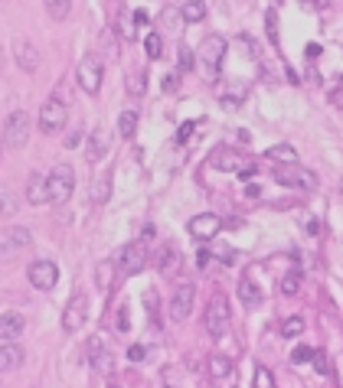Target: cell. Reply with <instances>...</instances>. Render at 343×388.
Instances as JSON below:
<instances>
[{
    "mask_svg": "<svg viewBox=\"0 0 343 388\" xmlns=\"http://www.w3.org/2000/svg\"><path fill=\"white\" fill-rule=\"evenodd\" d=\"M222 56H226V39L222 36H206L200 53H196V63L203 69L206 78H216L219 75V63H222Z\"/></svg>",
    "mask_w": 343,
    "mask_h": 388,
    "instance_id": "1",
    "label": "cell"
},
{
    "mask_svg": "<svg viewBox=\"0 0 343 388\" xmlns=\"http://www.w3.org/2000/svg\"><path fill=\"white\" fill-rule=\"evenodd\" d=\"M76 78H78V85L86 88L88 95H95L98 88H102V78H105V63H102V56H82V63H78L76 69Z\"/></svg>",
    "mask_w": 343,
    "mask_h": 388,
    "instance_id": "2",
    "label": "cell"
},
{
    "mask_svg": "<svg viewBox=\"0 0 343 388\" xmlns=\"http://www.w3.org/2000/svg\"><path fill=\"white\" fill-rule=\"evenodd\" d=\"M66 121H69V108H66L59 98H46L43 108H39V131L43 134H56L63 131Z\"/></svg>",
    "mask_w": 343,
    "mask_h": 388,
    "instance_id": "3",
    "label": "cell"
},
{
    "mask_svg": "<svg viewBox=\"0 0 343 388\" xmlns=\"http://www.w3.org/2000/svg\"><path fill=\"white\" fill-rule=\"evenodd\" d=\"M226 330H229V300L222 294H216L210 300V307H206V333L213 340H219Z\"/></svg>",
    "mask_w": 343,
    "mask_h": 388,
    "instance_id": "4",
    "label": "cell"
},
{
    "mask_svg": "<svg viewBox=\"0 0 343 388\" xmlns=\"http://www.w3.org/2000/svg\"><path fill=\"white\" fill-rule=\"evenodd\" d=\"M30 137V115L26 111H10L7 125H4V144L14 150H20Z\"/></svg>",
    "mask_w": 343,
    "mask_h": 388,
    "instance_id": "5",
    "label": "cell"
},
{
    "mask_svg": "<svg viewBox=\"0 0 343 388\" xmlns=\"http://www.w3.org/2000/svg\"><path fill=\"white\" fill-rule=\"evenodd\" d=\"M49 202H66L72 196V189H76V177H72V170L66 167V163H59L53 173H49Z\"/></svg>",
    "mask_w": 343,
    "mask_h": 388,
    "instance_id": "6",
    "label": "cell"
},
{
    "mask_svg": "<svg viewBox=\"0 0 343 388\" xmlns=\"http://www.w3.org/2000/svg\"><path fill=\"white\" fill-rule=\"evenodd\" d=\"M30 245H33L30 229L14 226V229H4V232H0V258H14L24 248H30Z\"/></svg>",
    "mask_w": 343,
    "mask_h": 388,
    "instance_id": "7",
    "label": "cell"
},
{
    "mask_svg": "<svg viewBox=\"0 0 343 388\" xmlns=\"http://www.w3.org/2000/svg\"><path fill=\"white\" fill-rule=\"evenodd\" d=\"M118 264H121L125 274H140L148 268V245L144 241H128L121 255H118Z\"/></svg>",
    "mask_w": 343,
    "mask_h": 388,
    "instance_id": "8",
    "label": "cell"
},
{
    "mask_svg": "<svg viewBox=\"0 0 343 388\" xmlns=\"http://www.w3.org/2000/svg\"><path fill=\"white\" fill-rule=\"evenodd\" d=\"M86 320H88V297L76 294L63 310V330L66 333H76L78 326H86Z\"/></svg>",
    "mask_w": 343,
    "mask_h": 388,
    "instance_id": "9",
    "label": "cell"
},
{
    "mask_svg": "<svg viewBox=\"0 0 343 388\" xmlns=\"http://www.w3.org/2000/svg\"><path fill=\"white\" fill-rule=\"evenodd\" d=\"M193 300H196L193 284H180V288L173 290V300H170V320L173 323H183V320L193 313Z\"/></svg>",
    "mask_w": 343,
    "mask_h": 388,
    "instance_id": "10",
    "label": "cell"
},
{
    "mask_svg": "<svg viewBox=\"0 0 343 388\" xmlns=\"http://www.w3.org/2000/svg\"><path fill=\"white\" fill-rule=\"evenodd\" d=\"M26 278H30V284L36 290H53L56 280H59V268H56L53 261H33Z\"/></svg>",
    "mask_w": 343,
    "mask_h": 388,
    "instance_id": "11",
    "label": "cell"
},
{
    "mask_svg": "<svg viewBox=\"0 0 343 388\" xmlns=\"http://www.w3.org/2000/svg\"><path fill=\"white\" fill-rule=\"evenodd\" d=\"M219 229H222V219L213 216V212H200V216L190 219V235H193L196 241H210V238H216Z\"/></svg>",
    "mask_w": 343,
    "mask_h": 388,
    "instance_id": "12",
    "label": "cell"
},
{
    "mask_svg": "<svg viewBox=\"0 0 343 388\" xmlns=\"http://www.w3.org/2000/svg\"><path fill=\"white\" fill-rule=\"evenodd\" d=\"M275 179H278L281 187H297V189H314L317 187V177H314L311 170H304V167H285V170L275 173Z\"/></svg>",
    "mask_w": 343,
    "mask_h": 388,
    "instance_id": "13",
    "label": "cell"
},
{
    "mask_svg": "<svg viewBox=\"0 0 343 388\" xmlns=\"http://www.w3.org/2000/svg\"><path fill=\"white\" fill-rule=\"evenodd\" d=\"M88 359H92L95 372H102V375L111 372V352H108L102 336H92V340H88Z\"/></svg>",
    "mask_w": 343,
    "mask_h": 388,
    "instance_id": "14",
    "label": "cell"
},
{
    "mask_svg": "<svg viewBox=\"0 0 343 388\" xmlns=\"http://www.w3.org/2000/svg\"><path fill=\"white\" fill-rule=\"evenodd\" d=\"M108 147H111V134L105 131V127H95L92 131V137H88V147H86V157L92 163H98L105 154H108Z\"/></svg>",
    "mask_w": 343,
    "mask_h": 388,
    "instance_id": "15",
    "label": "cell"
},
{
    "mask_svg": "<svg viewBox=\"0 0 343 388\" xmlns=\"http://www.w3.org/2000/svg\"><path fill=\"white\" fill-rule=\"evenodd\" d=\"M14 56H16V65L26 69V72H33L39 65V53H36V46H33L30 39H16V43H14Z\"/></svg>",
    "mask_w": 343,
    "mask_h": 388,
    "instance_id": "16",
    "label": "cell"
},
{
    "mask_svg": "<svg viewBox=\"0 0 343 388\" xmlns=\"http://www.w3.org/2000/svg\"><path fill=\"white\" fill-rule=\"evenodd\" d=\"M26 202H30V206L49 202V179L43 177V173H33L30 177V183H26Z\"/></svg>",
    "mask_w": 343,
    "mask_h": 388,
    "instance_id": "17",
    "label": "cell"
},
{
    "mask_svg": "<svg viewBox=\"0 0 343 388\" xmlns=\"http://www.w3.org/2000/svg\"><path fill=\"white\" fill-rule=\"evenodd\" d=\"M108 199H111V170L105 167V170L95 173V179H92V202L95 206H105Z\"/></svg>",
    "mask_w": 343,
    "mask_h": 388,
    "instance_id": "18",
    "label": "cell"
},
{
    "mask_svg": "<svg viewBox=\"0 0 343 388\" xmlns=\"http://www.w3.org/2000/svg\"><path fill=\"white\" fill-rule=\"evenodd\" d=\"M24 326H26V320L20 317V313H4V317H0V340L14 342L16 336L24 333Z\"/></svg>",
    "mask_w": 343,
    "mask_h": 388,
    "instance_id": "19",
    "label": "cell"
},
{
    "mask_svg": "<svg viewBox=\"0 0 343 388\" xmlns=\"http://www.w3.org/2000/svg\"><path fill=\"white\" fill-rule=\"evenodd\" d=\"M16 365H24V350L16 346V342H7V346H0V372H10Z\"/></svg>",
    "mask_w": 343,
    "mask_h": 388,
    "instance_id": "20",
    "label": "cell"
},
{
    "mask_svg": "<svg viewBox=\"0 0 343 388\" xmlns=\"http://www.w3.org/2000/svg\"><path fill=\"white\" fill-rule=\"evenodd\" d=\"M268 160H278V163H288V167H295L297 163V150L291 147V144H275V147L265 150Z\"/></svg>",
    "mask_w": 343,
    "mask_h": 388,
    "instance_id": "21",
    "label": "cell"
},
{
    "mask_svg": "<svg viewBox=\"0 0 343 388\" xmlns=\"http://www.w3.org/2000/svg\"><path fill=\"white\" fill-rule=\"evenodd\" d=\"M213 163H216L219 170H239V173H242V167H249L239 154H229V150H219V154L213 157Z\"/></svg>",
    "mask_w": 343,
    "mask_h": 388,
    "instance_id": "22",
    "label": "cell"
},
{
    "mask_svg": "<svg viewBox=\"0 0 343 388\" xmlns=\"http://www.w3.org/2000/svg\"><path fill=\"white\" fill-rule=\"evenodd\" d=\"M180 16H183L187 23H200V20L206 16V4H203V0H187L183 10H180Z\"/></svg>",
    "mask_w": 343,
    "mask_h": 388,
    "instance_id": "23",
    "label": "cell"
},
{
    "mask_svg": "<svg viewBox=\"0 0 343 388\" xmlns=\"http://www.w3.org/2000/svg\"><path fill=\"white\" fill-rule=\"evenodd\" d=\"M118 131H121V137H134V131H138V111L134 108L121 111V117H118Z\"/></svg>",
    "mask_w": 343,
    "mask_h": 388,
    "instance_id": "24",
    "label": "cell"
},
{
    "mask_svg": "<svg viewBox=\"0 0 343 388\" xmlns=\"http://www.w3.org/2000/svg\"><path fill=\"white\" fill-rule=\"evenodd\" d=\"M239 297H242V303H245V307H255V303H262V290H258L249 278L239 284Z\"/></svg>",
    "mask_w": 343,
    "mask_h": 388,
    "instance_id": "25",
    "label": "cell"
},
{
    "mask_svg": "<svg viewBox=\"0 0 343 388\" xmlns=\"http://www.w3.org/2000/svg\"><path fill=\"white\" fill-rule=\"evenodd\" d=\"M43 4H46L53 20H66V16H69V7H72V0H43Z\"/></svg>",
    "mask_w": 343,
    "mask_h": 388,
    "instance_id": "26",
    "label": "cell"
},
{
    "mask_svg": "<svg viewBox=\"0 0 343 388\" xmlns=\"http://www.w3.org/2000/svg\"><path fill=\"white\" fill-rule=\"evenodd\" d=\"M297 288H301V271H288L285 278H281V294L285 297H295Z\"/></svg>",
    "mask_w": 343,
    "mask_h": 388,
    "instance_id": "27",
    "label": "cell"
},
{
    "mask_svg": "<svg viewBox=\"0 0 343 388\" xmlns=\"http://www.w3.org/2000/svg\"><path fill=\"white\" fill-rule=\"evenodd\" d=\"M210 372L216 375V379H226V375H232V362H229L226 356H213L210 359Z\"/></svg>",
    "mask_w": 343,
    "mask_h": 388,
    "instance_id": "28",
    "label": "cell"
},
{
    "mask_svg": "<svg viewBox=\"0 0 343 388\" xmlns=\"http://www.w3.org/2000/svg\"><path fill=\"white\" fill-rule=\"evenodd\" d=\"M144 88H148V78H144V72H134V75H128V92H131L134 98H144Z\"/></svg>",
    "mask_w": 343,
    "mask_h": 388,
    "instance_id": "29",
    "label": "cell"
},
{
    "mask_svg": "<svg viewBox=\"0 0 343 388\" xmlns=\"http://www.w3.org/2000/svg\"><path fill=\"white\" fill-rule=\"evenodd\" d=\"M304 333V320L301 317H288L281 323V336H301Z\"/></svg>",
    "mask_w": 343,
    "mask_h": 388,
    "instance_id": "30",
    "label": "cell"
},
{
    "mask_svg": "<svg viewBox=\"0 0 343 388\" xmlns=\"http://www.w3.org/2000/svg\"><path fill=\"white\" fill-rule=\"evenodd\" d=\"M144 49H148L150 59H160V53H164V43H160V36H157V33H148V39H144Z\"/></svg>",
    "mask_w": 343,
    "mask_h": 388,
    "instance_id": "31",
    "label": "cell"
},
{
    "mask_svg": "<svg viewBox=\"0 0 343 388\" xmlns=\"http://www.w3.org/2000/svg\"><path fill=\"white\" fill-rule=\"evenodd\" d=\"M102 39H105V59H108V63H115V59H118L115 33H111V30H105V33H102Z\"/></svg>",
    "mask_w": 343,
    "mask_h": 388,
    "instance_id": "32",
    "label": "cell"
},
{
    "mask_svg": "<svg viewBox=\"0 0 343 388\" xmlns=\"http://www.w3.org/2000/svg\"><path fill=\"white\" fill-rule=\"evenodd\" d=\"M111 271H115V264H111V261H102V264H98V284H102L105 290L111 288Z\"/></svg>",
    "mask_w": 343,
    "mask_h": 388,
    "instance_id": "33",
    "label": "cell"
},
{
    "mask_svg": "<svg viewBox=\"0 0 343 388\" xmlns=\"http://www.w3.org/2000/svg\"><path fill=\"white\" fill-rule=\"evenodd\" d=\"M314 352H317V350H311V346H297V350L291 352V362H297V365H301V362H314Z\"/></svg>",
    "mask_w": 343,
    "mask_h": 388,
    "instance_id": "34",
    "label": "cell"
},
{
    "mask_svg": "<svg viewBox=\"0 0 343 388\" xmlns=\"http://www.w3.org/2000/svg\"><path fill=\"white\" fill-rule=\"evenodd\" d=\"M16 212V202L10 199V193L4 187H0V216H14Z\"/></svg>",
    "mask_w": 343,
    "mask_h": 388,
    "instance_id": "35",
    "label": "cell"
},
{
    "mask_svg": "<svg viewBox=\"0 0 343 388\" xmlns=\"http://www.w3.org/2000/svg\"><path fill=\"white\" fill-rule=\"evenodd\" d=\"M173 258H177V255H173V248H167V245H164V248L157 251V268H160V271H167V268L173 264Z\"/></svg>",
    "mask_w": 343,
    "mask_h": 388,
    "instance_id": "36",
    "label": "cell"
},
{
    "mask_svg": "<svg viewBox=\"0 0 343 388\" xmlns=\"http://www.w3.org/2000/svg\"><path fill=\"white\" fill-rule=\"evenodd\" d=\"M177 59H180V72H190V69H193V53H190V49L183 46V43H180Z\"/></svg>",
    "mask_w": 343,
    "mask_h": 388,
    "instance_id": "37",
    "label": "cell"
},
{
    "mask_svg": "<svg viewBox=\"0 0 343 388\" xmlns=\"http://www.w3.org/2000/svg\"><path fill=\"white\" fill-rule=\"evenodd\" d=\"M255 388H275L272 372H268V369H258V372H255Z\"/></svg>",
    "mask_w": 343,
    "mask_h": 388,
    "instance_id": "38",
    "label": "cell"
},
{
    "mask_svg": "<svg viewBox=\"0 0 343 388\" xmlns=\"http://www.w3.org/2000/svg\"><path fill=\"white\" fill-rule=\"evenodd\" d=\"M314 369H317L320 375H327V372H330V365H327V356H324V352H320V350L314 352Z\"/></svg>",
    "mask_w": 343,
    "mask_h": 388,
    "instance_id": "39",
    "label": "cell"
},
{
    "mask_svg": "<svg viewBox=\"0 0 343 388\" xmlns=\"http://www.w3.org/2000/svg\"><path fill=\"white\" fill-rule=\"evenodd\" d=\"M63 144H66V147H78V144H82V131H78V127H76V131H72V134H66V140H63Z\"/></svg>",
    "mask_w": 343,
    "mask_h": 388,
    "instance_id": "40",
    "label": "cell"
},
{
    "mask_svg": "<svg viewBox=\"0 0 343 388\" xmlns=\"http://www.w3.org/2000/svg\"><path fill=\"white\" fill-rule=\"evenodd\" d=\"M128 307H121V310H118V333H128Z\"/></svg>",
    "mask_w": 343,
    "mask_h": 388,
    "instance_id": "41",
    "label": "cell"
},
{
    "mask_svg": "<svg viewBox=\"0 0 343 388\" xmlns=\"http://www.w3.org/2000/svg\"><path fill=\"white\" fill-rule=\"evenodd\" d=\"M128 359H131V362H140V359H144V346H131V350H128Z\"/></svg>",
    "mask_w": 343,
    "mask_h": 388,
    "instance_id": "42",
    "label": "cell"
},
{
    "mask_svg": "<svg viewBox=\"0 0 343 388\" xmlns=\"http://www.w3.org/2000/svg\"><path fill=\"white\" fill-rule=\"evenodd\" d=\"M193 121H187V125H183V127H180V134H177V140H187L190 137V134H193Z\"/></svg>",
    "mask_w": 343,
    "mask_h": 388,
    "instance_id": "43",
    "label": "cell"
},
{
    "mask_svg": "<svg viewBox=\"0 0 343 388\" xmlns=\"http://www.w3.org/2000/svg\"><path fill=\"white\" fill-rule=\"evenodd\" d=\"M330 101H334L337 108L343 111V88H334V92H330Z\"/></svg>",
    "mask_w": 343,
    "mask_h": 388,
    "instance_id": "44",
    "label": "cell"
},
{
    "mask_svg": "<svg viewBox=\"0 0 343 388\" xmlns=\"http://www.w3.org/2000/svg\"><path fill=\"white\" fill-rule=\"evenodd\" d=\"M340 193H343V183H340Z\"/></svg>",
    "mask_w": 343,
    "mask_h": 388,
    "instance_id": "45",
    "label": "cell"
},
{
    "mask_svg": "<svg viewBox=\"0 0 343 388\" xmlns=\"http://www.w3.org/2000/svg\"><path fill=\"white\" fill-rule=\"evenodd\" d=\"M0 4H4V0H0Z\"/></svg>",
    "mask_w": 343,
    "mask_h": 388,
    "instance_id": "46",
    "label": "cell"
}]
</instances>
